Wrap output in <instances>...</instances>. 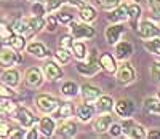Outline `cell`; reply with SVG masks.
<instances>
[{
	"label": "cell",
	"mask_w": 160,
	"mask_h": 139,
	"mask_svg": "<svg viewBox=\"0 0 160 139\" xmlns=\"http://www.w3.org/2000/svg\"><path fill=\"white\" fill-rule=\"evenodd\" d=\"M99 69H101V66H99V59H98L96 50H91L90 54H88V59L87 61L82 59V62L77 66V71L82 75H87V77H91V75L98 74Z\"/></svg>",
	"instance_id": "obj_1"
},
{
	"label": "cell",
	"mask_w": 160,
	"mask_h": 139,
	"mask_svg": "<svg viewBox=\"0 0 160 139\" xmlns=\"http://www.w3.org/2000/svg\"><path fill=\"white\" fill-rule=\"evenodd\" d=\"M122 125V131L125 136L128 137H135V139H142V137H148V133H146V128L142 125L136 123L135 120H131L130 117L128 118H123V122L120 123Z\"/></svg>",
	"instance_id": "obj_2"
},
{
	"label": "cell",
	"mask_w": 160,
	"mask_h": 139,
	"mask_svg": "<svg viewBox=\"0 0 160 139\" xmlns=\"http://www.w3.org/2000/svg\"><path fill=\"white\" fill-rule=\"evenodd\" d=\"M115 77H117V82L122 83V85H130L136 80V71L130 62H122L117 71H115Z\"/></svg>",
	"instance_id": "obj_3"
},
{
	"label": "cell",
	"mask_w": 160,
	"mask_h": 139,
	"mask_svg": "<svg viewBox=\"0 0 160 139\" xmlns=\"http://www.w3.org/2000/svg\"><path fill=\"white\" fill-rule=\"evenodd\" d=\"M35 104H37V109L42 114H51L58 109L59 101L56 98H53V96H50V94H38L37 99H35Z\"/></svg>",
	"instance_id": "obj_4"
},
{
	"label": "cell",
	"mask_w": 160,
	"mask_h": 139,
	"mask_svg": "<svg viewBox=\"0 0 160 139\" xmlns=\"http://www.w3.org/2000/svg\"><path fill=\"white\" fill-rule=\"evenodd\" d=\"M71 35L74 38H91V37H95L96 32L95 29L88 24V22H74L71 21Z\"/></svg>",
	"instance_id": "obj_5"
},
{
	"label": "cell",
	"mask_w": 160,
	"mask_h": 139,
	"mask_svg": "<svg viewBox=\"0 0 160 139\" xmlns=\"http://www.w3.org/2000/svg\"><path fill=\"white\" fill-rule=\"evenodd\" d=\"M13 115H15L13 118H16L22 128H32L34 125L38 122L37 117L31 112L29 109H26V107H16L15 112H13Z\"/></svg>",
	"instance_id": "obj_6"
},
{
	"label": "cell",
	"mask_w": 160,
	"mask_h": 139,
	"mask_svg": "<svg viewBox=\"0 0 160 139\" xmlns=\"http://www.w3.org/2000/svg\"><path fill=\"white\" fill-rule=\"evenodd\" d=\"M138 35L144 40H149V38H154V37H160V27L149 21V19H144L141 21V24H138Z\"/></svg>",
	"instance_id": "obj_7"
},
{
	"label": "cell",
	"mask_w": 160,
	"mask_h": 139,
	"mask_svg": "<svg viewBox=\"0 0 160 139\" xmlns=\"http://www.w3.org/2000/svg\"><path fill=\"white\" fill-rule=\"evenodd\" d=\"M21 61H22V58H21L19 51L13 50V48H7V47L0 48V66H2V67L8 69L13 64L21 62Z\"/></svg>",
	"instance_id": "obj_8"
},
{
	"label": "cell",
	"mask_w": 160,
	"mask_h": 139,
	"mask_svg": "<svg viewBox=\"0 0 160 139\" xmlns=\"http://www.w3.org/2000/svg\"><path fill=\"white\" fill-rule=\"evenodd\" d=\"M114 110L120 118H128V117L133 115V112H135V102L128 98L118 99L117 102H114Z\"/></svg>",
	"instance_id": "obj_9"
},
{
	"label": "cell",
	"mask_w": 160,
	"mask_h": 139,
	"mask_svg": "<svg viewBox=\"0 0 160 139\" xmlns=\"http://www.w3.org/2000/svg\"><path fill=\"white\" fill-rule=\"evenodd\" d=\"M123 32H125V27L122 26V22H117V24L109 26L108 29H106L104 35H106V40H108V43L115 45L117 42L120 40V35H122Z\"/></svg>",
	"instance_id": "obj_10"
},
{
	"label": "cell",
	"mask_w": 160,
	"mask_h": 139,
	"mask_svg": "<svg viewBox=\"0 0 160 139\" xmlns=\"http://www.w3.org/2000/svg\"><path fill=\"white\" fill-rule=\"evenodd\" d=\"M42 71H43V75L47 78H50V80H59V78H62V69L55 61H47L42 66Z\"/></svg>",
	"instance_id": "obj_11"
},
{
	"label": "cell",
	"mask_w": 160,
	"mask_h": 139,
	"mask_svg": "<svg viewBox=\"0 0 160 139\" xmlns=\"http://www.w3.org/2000/svg\"><path fill=\"white\" fill-rule=\"evenodd\" d=\"M24 78H26V83H28L31 88H37V87H40L43 83V74H42V71H40V69H35V67L28 69V71H26Z\"/></svg>",
	"instance_id": "obj_12"
},
{
	"label": "cell",
	"mask_w": 160,
	"mask_h": 139,
	"mask_svg": "<svg viewBox=\"0 0 160 139\" xmlns=\"http://www.w3.org/2000/svg\"><path fill=\"white\" fill-rule=\"evenodd\" d=\"M95 112H96V107L93 104H90V102L80 104L77 107V118L82 123H87V122H90L93 117H95Z\"/></svg>",
	"instance_id": "obj_13"
},
{
	"label": "cell",
	"mask_w": 160,
	"mask_h": 139,
	"mask_svg": "<svg viewBox=\"0 0 160 139\" xmlns=\"http://www.w3.org/2000/svg\"><path fill=\"white\" fill-rule=\"evenodd\" d=\"M142 112L151 117H160V99L158 98H146L142 104Z\"/></svg>",
	"instance_id": "obj_14"
},
{
	"label": "cell",
	"mask_w": 160,
	"mask_h": 139,
	"mask_svg": "<svg viewBox=\"0 0 160 139\" xmlns=\"http://www.w3.org/2000/svg\"><path fill=\"white\" fill-rule=\"evenodd\" d=\"M38 130H40V134L45 136V137H50L55 134V130H56V122L55 118H50V117H43L38 120Z\"/></svg>",
	"instance_id": "obj_15"
},
{
	"label": "cell",
	"mask_w": 160,
	"mask_h": 139,
	"mask_svg": "<svg viewBox=\"0 0 160 139\" xmlns=\"http://www.w3.org/2000/svg\"><path fill=\"white\" fill-rule=\"evenodd\" d=\"M111 123H112V117L109 115V112H104L101 117H98L95 120V123H93V131L98 133V134H102L109 130Z\"/></svg>",
	"instance_id": "obj_16"
},
{
	"label": "cell",
	"mask_w": 160,
	"mask_h": 139,
	"mask_svg": "<svg viewBox=\"0 0 160 139\" xmlns=\"http://www.w3.org/2000/svg\"><path fill=\"white\" fill-rule=\"evenodd\" d=\"M55 131H56V134L61 136V137H74V136L77 134V125L68 118V120H64Z\"/></svg>",
	"instance_id": "obj_17"
},
{
	"label": "cell",
	"mask_w": 160,
	"mask_h": 139,
	"mask_svg": "<svg viewBox=\"0 0 160 139\" xmlns=\"http://www.w3.org/2000/svg\"><path fill=\"white\" fill-rule=\"evenodd\" d=\"M109 21L112 22H123L128 19V5H123V3H118L115 8H112L111 15L108 16Z\"/></svg>",
	"instance_id": "obj_18"
},
{
	"label": "cell",
	"mask_w": 160,
	"mask_h": 139,
	"mask_svg": "<svg viewBox=\"0 0 160 139\" xmlns=\"http://www.w3.org/2000/svg\"><path fill=\"white\" fill-rule=\"evenodd\" d=\"M0 78H2V82L5 83V85H8V87H18L19 82H21L19 71H16V69H10V67L0 75Z\"/></svg>",
	"instance_id": "obj_19"
},
{
	"label": "cell",
	"mask_w": 160,
	"mask_h": 139,
	"mask_svg": "<svg viewBox=\"0 0 160 139\" xmlns=\"http://www.w3.org/2000/svg\"><path fill=\"white\" fill-rule=\"evenodd\" d=\"M80 91H82V96H83L85 102H95L101 96V90L95 85H90V83L83 85L82 88H80Z\"/></svg>",
	"instance_id": "obj_20"
},
{
	"label": "cell",
	"mask_w": 160,
	"mask_h": 139,
	"mask_svg": "<svg viewBox=\"0 0 160 139\" xmlns=\"http://www.w3.org/2000/svg\"><path fill=\"white\" fill-rule=\"evenodd\" d=\"M133 54V45L130 42H117L115 43V56L120 59V61H127L130 56Z\"/></svg>",
	"instance_id": "obj_21"
},
{
	"label": "cell",
	"mask_w": 160,
	"mask_h": 139,
	"mask_svg": "<svg viewBox=\"0 0 160 139\" xmlns=\"http://www.w3.org/2000/svg\"><path fill=\"white\" fill-rule=\"evenodd\" d=\"M99 66L108 74H115V71H117L115 58L112 56V54H109V53H102L101 56H99Z\"/></svg>",
	"instance_id": "obj_22"
},
{
	"label": "cell",
	"mask_w": 160,
	"mask_h": 139,
	"mask_svg": "<svg viewBox=\"0 0 160 139\" xmlns=\"http://www.w3.org/2000/svg\"><path fill=\"white\" fill-rule=\"evenodd\" d=\"M28 53L35 56V58H38V59H43V58L50 56L48 48L43 43H38V42H32V43L28 45Z\"/></svg>",
	"instance_id": "obj_23"
},
{
	"label": "cell",
	"mask_w": 160,
	"mask_h": 139,
	"mask_svg": "<svg viewBox=\"0 0 160 139\" xmlns=\"http://www.w3.org/2000/svg\"><path fill=\"white\" fill-rule=\"evenodd\" d=\"M74 112L71 102H59L58 109L55 110V120H68Z\"/></svg>",
	"instance_id": "obj_24"
},
{
	"label": "cell",
	"mask_w": 160,
	"mask_h": 139,
	"mask_svg": "<svg viewBox=\"0 0 160 139\" xmlns=\"http://www.w3.org/2000/svg\"><path fill=\"white\" fill-rule=\"evenodd\" d=\"M141 13H142V10H141V7L138 3L128 5V21H130L133 29H138V21L141 18Z\"/></svg>",
	"instance_id": "obj_25"
},
{
	"label": "cell",
	"mask_w": 160,
	"mask_h": 139,
	"mask_svg": "<svg viewBox=\"0 0 160 139\" xmlns=\"http://www.w3.org/2000/svg\"><path fill=\"white\" fill-rule=\"evenodd\" d=\"M114 109V99L111 98V96L108 94H101L99 98L96 99V110H99V112H111V110Z\"/></svg>",
	"instance_id": "obj_26"
},
{
	"label": "cell",
	"mask_w": 160,
	"mask_h": 139,
	"mask_svg": "<svg viewBox=\"0 0 160 139\" xmlns=\"http://www.w3.org/2000/svg\"><path fill=\"white\" fill-rule=\"evenodd\" d=\"M28 27H29V34L34 35L37 32H40L45 27V18L43 16H34L28 21Z\"/></svg>",
	"instance_id": "obj_27"
},
{
	"label": "cell",
	"mask_w": 160,
	"mask_h": 139,
	"mask_svg": "<svg viewBox=\"0 0 160 139\" xmlns=\"http://www.w3.org/2000/svg\"><path fill=\"white\" fill-rule=\"evenodd\" d=\"M96 10L93 8L91 5H82V8H80V19H82L83 22H91L96 19Z\"/></svg>",
	"instance_id": "obj_28"
},
{
	"label": "cell",
	"mask_w": 160,
	"mask_h": 139,
	"mask_svg": "<svg viewBox=\"0 0 160 139\" xmlns=\"http://www.w3.org/2000/svg\"><path fill=\"white\" fill-rule=\"evenodd\" d=\"M61 91H62V94L66 96V98H74V96L78 94L80 88H78V85L75 82H66V83H62Z\"/></svg>",
	"instance_id": "obj_29"
},
{
	"label": "cell",
	"mask_w": 160,
	"mask_h": 139,
	"mask_svg": "<svg viewBox=\"0 0 160 139\" xmlns=\"http://www.w3.org/2000/svg\"><path fill=\"white\" fill-rule=\"evenodd\" d=\"M71 50H72L74 56H75L78 61H82V59L87 58V45L83 43V42H72Z\"/></svg>",
	"instance_id": "obj_30"
},
{
	"label": "cell",
	"mask_w": 160,
	"mask_h": 139,
	"mask_svg": "<svg viewBox=\"0 0 160 139\" xmlns=\"http://www.w3.org/2000/svg\"><path fill=\"white\" fill-rule=\"evenodd\" d=\"M144 48L148 50L149 53L152 54H157L160 58V37H154V38H149L144 42Z\"/></svg>",
	"instance_id": "obj_31"
},
{
	"label": "cell",
	"mask_w": 160,
	"mask_h": 139,
	"mask_svg": "<svg viewBox=\"0 0 160 139\" xmlns=\"http://www.w3.org/2000/svg\"><path fill=\"white\" fill-rule=\"evenodd\" d=\"M15 35V32H13V29L10 26H7L5 22H0V42L5 45H8V42L11 40V37Z\"/></svg>",
	"instance_id": "obj_32"
},
{
	"label": "cell",
	"mask_w": 160,
	"mask_h": 139,
	"mask_svg": "<svg viewBox=\"0 0 160 139\" xmlns=\"http://www.w3.org/2000/svg\"><path fill=\"white\" fill-rule=\"evenodd\" d=\"M8 45H10L13 50L21 51V50L26 47V38L22 37V34H15V35L11 37V40L8 42Z\"/></svg>",
	"instance_id": "obj_33"
},
{
	"label": "cell",
	"mask_w": 160,
	"mask_h": 139,
	"mask_svg": "<svg viewBox=\"0 0 160 139\" xmlns=\"http://www.w3.org/2000/svg\"><path fill=\"white\" fill-rule=\"evenodd\" d=\"M11 29L15 34H29V27H28V21L24 19H15L11 24Z\"/></svg>",
	"instance_id": "obj_34"
},
{
	"label": "cell",
	"mask_w": 160,
	"mask_h": 139,
	"mask_svg": "<svg viewBox=\"0 0 160 139\" xmlns=\"http://www.w3.org/2000/svg\"><path fill=\"white\" fill-rule=\"evenodd\" d=\"M55 58H56L61 64H66V62H69V59H71V53H69V50L59 47V48L55 51Z\"/></svg>",
	"instance_id": "obj_35"
},
{
	"label": "cell",
	"mask_w": 160,
	"mask_h": 139,
	"mask_svg": "<svg viewBox=\"0 0 160 139\" xmlns=\"http://www.w3.org/2000/svg\"><path fill=\"white\" fill-rule=\"evenodd\" d=\"M149 10L155 19H160V0H148Z\"/></svg>",
	"instance_id": "obj_36"
},
{
	"label": "cell",
	"mask_w": 160,
	"mask_h": 139,
	"mask_svg": "<svg viewBox=\"0 0 160 139\" xmlns=\"http://www.w3.org/2000/svg\"><path fill=\"white\" fill-rule=\"evenodd\" d=\"M45 27H47L50 32H55L56 27H58V16L50 15L48 18H45Z\"/></svg>",
	"instance_id": "obj_37"
},
{
	"label": "cell",
	"mask_w": 160,
	"mask_h": 139,
	"mask_svg": "<svg viewBox=\"0 0 160 139\" xmlns=\"http://www.w3.org/2000/svg\"><path fill=\"white\" fill-rule=\"evenodd\" d=\"M109 134L112 136V137H118V136H122L123 134V131H122V125L120 123H111V127H109Z\"/></svg>",
	"instance_id": "obj_38"
},
{
	"label": "cell",
	"mask_w": 160,
	"mask_h": 139,
	"mask_svg": "<svg viewBox=\"0 0 160 139\" xmlns=\"http://www.w3.org/2000/svg\"><path fill=\"white\" fill-rule=\"evenodd\" d=\"M32 13H34V16H43L47 13V8L43 7L42 2H34L32 3Z\"/></svg>",
	"instance_id": "obj_39"
},
{
	"label": "cell",
	"mask_w": 160,
	"mask_h": 139,
	"mask_svg": "<svg viewBox=\"0 0 160 139\" xmlns=\"http://www.w3.org/2000/svg\"><path fill=\"white\" fill-rule=\"evenodd\" d=\"M151 77L155 82H160V61H154L151 66Z\"/></svg>",
	"instance_id": "obj_40"
},
{
	"label": "cell",
	"mask_w": 160,
	"mask_h": 139,
	"mask_svg": "<svg viewBox=\"0 0 160 139\" xmlns=\"http://www.w3.org/2000/svg\"><path fill=\"white\" fill-rule=\"evenodd\" d=\"M62 2L64 0H47V11H56V10H59L61 8V5H62Z\"/></svg>",
	"instance_id": "obj_41"
},
{
	"label": "cell",
	"mask_w": 160,
	"mask_h": 139,
	"mask_svg": "<svg viewBox=\"0 0 160 139\" xmlns=\"http://www.w3.org/2000/svg\"><path fill=\"white\" fill-rule=\"evenodd\" d=\"M0 98H8V99H11V98H15V91H13L8 85H3L0 87Z\"/></svg>",
	"instance_id": "obj_42"
},
{
	"label": "cell",
	"mask_w": 160,
	"mask_h": 139,
	"mask_svg": "<svg viewBox=\"0 0 160 139\" xmlns=\"http://www.w3.org/2000/svg\"><path fill=\"white\" fill-rule=\"evenodd\" d=\"M98 2H99V5H101L102 8L112 10V8H115V7L120 3V0H98Z\"/></svg>",
	"instance_id": "obj_43"
},
{
	"label": "cell",
	"mask_w": 160,
	"mask_h": 139,
	"mask_svg": "<svg viewBox=\"0 0 160 139\" xmlns=\"http://www.w3.org/2000/svg\"><path fill=\"white\" fill-rule=\"evenodd\" d=\"M74 37L72 35H64L62 38H61V42H59V47L61 48H66V50H71V47H72V40Z\"/></svg>",
	"instance_id": "obj_44"
},
{
	"label": "cell",
	"mask_w": 160,
	"mask_h": 139,
	"mask_svg": "<svg viewBox=\"0 0 160 139\" xmlns=\"http://www.w3.org/2000/svg\"><path fill=\"white\" fill-rule=\"evenodd\" d=\"M10 125L3 120V118H0V137H7L8 133H10Z\"/></svg>",
	"instance_id": "obj_45"
},
{
	"label": "cell",
	"mask_w": 160,
	"mask_h": 139,
	"mask_svg": "<svg viewBox=\"0 0 160 139\" xmlns=\"http://www.w3.org/2000/svg\"><path fill=\"white\" fill-rule=\"evenodd\" d=\"M58 21H61L62 24H69L72 21V15H69V13H61V15H58Z\"/></svg>",
	"instance_id": "obj_46"
},
{
	"label": "cell",
	"mask_w": 160,
	"mask_h": 139,
	"mask_svg": "<svg viewBox=\"0 0 160 139\" xmlns=\"http://www.w3.org/2000/svg\"><path fill=\"white\" fill-rule=\"evenodd\" d=\"M26 134H24V130H21V128H16V130H10V133H8V136L7 137H24Z\"/></svg>",
	"instance_id": "obj_47"
},
{
	"label": "cell",
	"mask_w": 160,
	"mask_h": 139,
	"mask_svg": "<svg viewBox=\"0 0 160 139\" xmlns=\"http://www.w3.org/2000/svg\"><path fill=\"white\" fill-rule=\"evenodd\" d=\"M26 137H28V139H37V137H38V133H37V128H34V127H32V128L29 130V133H28V134H26Z\"/></svg>",
	"instance_id": "obj_48"
},
{
	"label": "cell",
	"mask_w": 160,
	"mask_h": 139,
	"mask_svg": "<svg viewBox=\"0 0 160 139\" xmlns=\"http://www.w3.org/2000/svg\"><path fill=\"white\" fill-rule=\"evenodd\" d=\"M148 137H160V131L158 130H151L148 133Z\"/></svg>",
	"instance_id": "obj_49"
},
{
	"label": "cell",
	"mask_w": 160,
	"mask_h": 139,
	"mask_svg": "<svg viewBox=\"0 0 160 139\" xmlns=\"http://www.w3.org/2000/svg\"><path fill=\"white\" fill-rule=\"evenodd\" d=\"M68 2H69L71 5H83L82 0H68Z\"/></svg>",
	"instance_id": "obj_50"
},
{
	"label": "cell",
	"mask_w": 160,
	"mask_h": 139,
	"mask_svg": "<svg viewBox=\"0 0 160 139\" xmlns=\"http://www.w3.org/2000/svg\"><path fill=\"white\" fill-rule=\"evenodd\" d=\"M29 2H32V3H34V2H43V0H29Z\"/></svg>",
	"instance_id": "obj_51"
},
{
	"label": "cell",
	"mask_w": 160,
	"mask_h": 139,
	"mask_svg": "<svg viewBox=\"0 0 160 139\" xmlns=\"http://www.w3.org/2000/svg\"><path fill=\"white\" fill-rule=\"evenodd\" d=\"M157 98L160 99V90H158V93H157Z\"/></svg>",
	"instance_id": "obj_52"
}]
</instances>
